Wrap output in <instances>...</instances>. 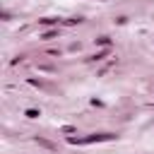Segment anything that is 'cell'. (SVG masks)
<instances>
[{
    "instance_id": "obj_4",
    "label": "cell",
    "mask_w": 154,
    "mask_h": 154,
    "mask_svg": "<svg viewBox=\"0 0 154 154\" xmlns=\"http://www.w3.org/2000/svg\"><path fill=\"white\" fill-rule=\"evenodd\" d=\"M96 43H99V46H108L111 38H108V36H101V38H96Z\"/></svg>"
},
{
    "instance_id": "obj_1",
    "label": "cell",
    "mask_w": 154,
    "mask_h": 154,
    "mask_svg": "<svg viewBox=\"0 0 154 154\" xmlns=\"http://www.w3.org/2000/svg\"><path fill=\"white\" fill-rule=\"evenodd\" d=\"M113 137H116L113 132H96V135H87L82 140H77V137H67V140H70V144H91V142H103V140H113Z\"/></svg>"
},
{
    "instance_id": "obj_5",
    "label": "cell",
    "mask_w": 154,
    "mask_h": 154,
    "mask_svg": "<svg viewBox=\"0 0 154 154\" xmlns=\"http://www.w3.org/2000/svg\"><path fill=\"white\" fill-rule=\"evenodd\" d=\"M106 53H108V51H101V53H96V55H94V60H101V58H106Z\"/></svg>"
},
{
    "instance_id": "obj_2",
    "label": "cell",
    "mask_w": 154,
    "mask_h": 154,
    "mask_svg": "<svg viewBox=\"0 0 154 154\" xmlns=\"http://www.w3.org/2000/svg\"><path fill=\"white\" fill-rule=\"evenodd\" d=\"M36 142H38L41 147H46V149H51V152L55 149V144H53V142H48V140H43V137H36Z\"/></svg>"
},
{
    "instance_id": "obj_3",
    "label": "cell",
    "mask_w": 154,
    "mask_h": 154,
    "mask_svg": "<svg viewBox=\"0 0 154 154\" xmlns=\"http://www.w3.org/2000/svg\"><path fill=\"white\" fill-rule=\"evenodd\" d=\"M41 113L36 111V108H26V118H38Z\"/></svg>"
}]
</instances>
